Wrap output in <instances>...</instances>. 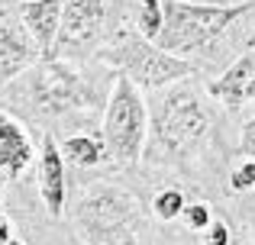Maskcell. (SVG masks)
Wrapping results in <instances>:
<instances>
[{
  "instance_id": "cell-1",
  "label": "cell",
  "mask_w": 255,
  "mask_h": 245,
  "mask_svg": "<svg viewBox=\"0 0 255 245\" xmlns=\"http://www.w3.org/2000/svg\"><path fill=\"white\" fill-rule=\"evenodd\" d=\"M252 3H191V0H162V29L155 45L168 55L187 58L204 49H213Z\"/></svg>"
},
{
  "instance_id": "cell-2",
  "label": "cell",
  "mask_w": 255,
  "mask_h": 245,
  "mask_svg": "<svg viewBox=\"0 0 255 245\" xmlns=\"http://www.w3.org/2000/svg\"><path fill=\"white\" fill-rule=\"evenodd\" d=\"M100 139L107 145L110 162L123 164V168L136 164L145 152V142H149V107H145V97L123 75L113 78Z\"/></svg>"
},
{
  "instance_id": "cell-3",
  "label": "cell",
  "mask_w": 255,
  "mask_h": 245,
  "mask_svg": "<svg viewBox=\"0 0 255 245\" xmlns=\"http://www.w3.org/2000/svg\"><path fill=\"white\" fill-rule=\"evenodd\" d=\"M104 62H110L123 78H129L139 90H162L194 75V62L162 52L155 42L142 39L139 32H120L113 45L104 52Z\"/></svg>"
},
{
  "instance_id": "cell-4",
  "label": "cell",
  "mask_w": 255,
  "mask_h": 245,
  "mask_svg": "<svg viewBox=\"0 0 255 245\" xmlns=\"http://www.w3.org/2000/svg\"><path fill=\"white\" fill-rule=\"evenodd\" d=\"M152 132L165 155H191L210 132V113L194 90H168L152 113Z\"/></svg>"
},
{
  "instance_id": "cell-5",
  "label": "cell",
  "mask_w": 255,
  "mask_h": 245,
  "mask_svg": "<svg viewBox=\"0 0 255 245\" xmlns=\"http://www.w3.org/2000/svg\"><path fill=\"white\" fill-rule=\"evenodd\" d=\"M29 94L39 116H65L91 100L87 81L71 62L39 58L29 68Z\"/></svg>"
},
{
  "instance_id": "cell-6",
  "label": "cell",
  "mask_w": 255,
  "mask_h": 245,
  "mask_svg": "<svg viewBox=\"0 0 255 245\" xmlns=\"http://www.w3.org/2000/svg\"><path fill=\"white\" fill-rule=\"evenodd\" d=\"M107 19V3L104 0H62V19H58V36L52 58L62 62H78L94 45L100 42Z\"/></svg>"
},
{
  "instance_id": "cell-7",
  "label": "cell",
  "mask_w": 255,
  "mask_h": 245,
  "mask_svg": "<svg viewBox=\"0 0 255 245\" xmlns=\"http://www.w3.org/2000/svg\"><path fill=\"white\" fill-rule=\"evenodd\" d=\"M136 220V200L132 194L110 184L91 187L78 203V223H81L87 242L94 239H117L123 229H129V223Z\"/></svg>"
},
{
  "instance_id": "cell-8",
  "label": "cell",
  "mask_w": 255,
  "mask_h": 245,
  "mask_svg": "<svg viewBox=\"0 0 255 245\" xmlns=\"http://www.w3.org/2000/svg\"><path fill=\"white\" fill-rule=\"evenodd\" d=\"M39 197H42L45 213L52 220H62L68 184H65V158L58 152V142H55L52 132H45L42 152H39Z\"/></svg>"
},
{
  "instance_id": "cell-9",
  "label": "cell",
  "mask_w": 255,
  "mask_h": 245,
  "mask_svg": "<svg viewBox=\"0 0 255 245\" xmlns=\"http://www.w3.org/2000/svg\"><path fill=\"white\" fill-rule=\"evenodd\" d=\"M36 62L39 52L32 45L29 32L10 19H0V87H6L23 71H29Z\"/></svg>"
},
{
  "instance_id": "cell-10",
  "label": "cell",
  "mask_w": 255,
  "mask_h": 245,
  "mask_svg": "<svg viewBox=\"0 0 255 245\" xmlns=\"http://www.w3.org/2000/svg\"><path fill=\"white\" fill-rule=\"evenodd\" d=\"M19 16H23V29L29 32L39 58H52L58 19H62V0H23Z\"/></svg>"
},
{
  "instance_id": "cell-11",
  "label": "cell",
  "mask_w": 255,
  "mask_h": 245,
  "mask_svg": "<svg viewBox=\"0 0 255 245\" xmlns=\"http://www.w3.org/2000/svg\"><path fill=\"white\" fill-rule=\"evenodd\" d=\"M32 139L23 123H16L10 113L0 110V174L6 181H16L32 164Z\"/></svg>"
},
{
  "instance_id": "cell-12",
  "label": "cell",
  "mask_w": 255,
  "mask_h": 245,
  "mask_svg": "<svg viewBox=\"0 0 255 245\" xmlns=\"http://www.w3.org/2000/svg\"><path fill=\"white\" fill-rule=\"evenodd\" d=\"M252 71H255V52H243V55L210 84V94L217 97L220 103H226L230 110H239L246 103V84H249Z\"/></svg>"
},
{
  "instance_id": "cell-13",
  "label": "cell",
  "mask_w": 255,
  "mask_h": 245,
  "mask_svg": "<svg viewBox=\"0 0 255 245\" xmlns=\"http://www.w3.org/2000/svg\"><path fill=\"white\" fill-rule=\"evenodd\" d=\"M62 158L75 168H97V164L110 162L107 155V145L97 132H81V136H68L62 145H58Z\"/></svg>"
},
{
  "instance_id": "cell-14",
  "label": "cell",
  "mask_w": 255,
  "mask_h": 245,
  "mask_svg": "<svg viewBox=\"0 0 255 245\" xmlns=\"http://www.w3.org/2000/svg\"><path fill=\"white\" fill-rule=\"evenodd\" d=\"M158 29H162V0H139L136 13V32L149 42H155Z\"/></svg>"
},
{
  "instance_id": "cell-15",
  "label": "cell",
  "mask_w": 255,
  "mask_h": 245,
  "mask_svg": "<svg viewBox=\"0 0 255 245\" xmlns=\"http://www.w3.org/2000/svg\"><path fill=\"white\" fill-rule=\"evenodd\" d=\"M184 207H187V200H184V194H181L178 187H168V190H162V194L152 200V213L158 216L162 223H171V220H178L181 213H184Z\"/></svg>"
},
{
  "instance_id": "cell-16",
  "label": "cell",
  "mask_w": 255,
  "mask_h": 245,
  "mask_svg": "<svg viewBox=\"0 0 255 245\" xmlns=\"http://www.w3.org/2000/svg\"><path fill=\"white\" fill-rule=\"evenodd\" d=\"M187 220V226L194 229V233H204L207 226L213 223V213H210V203H187L184 213H181Z\"/></svg>"
},
{
  "instance_id": "cell-17",
  "label": "cell",
  "mask_w": 255,
  "mask_h": 245,
  "mask_svg": "<svg viewBox=\"0 0 255 245\" xmlns=\"http://www.w3.org/2000/svg\"><path fill=\"white\" fill-rule=\"evenodd\" d=\"M230 187L236 190V194H246V190L255 187V162L252 158H246V162L230 174Z\"/></svg>"
},
{
  "instance_id": "cell-18",
  "label": "cell",
  "mask_w": 255,
  "mask_h": 245,
  "mask_svg": "<svg viewBox=\"0 0 255 245\" xmlns=\"http://www.w3.org/2000/svg\"><path fill=\"white\" fill-rule=\"evenodd\" d=\"M204 245H230V226L223 220H213L204 229Z\"/></svg>"
},
{
  "instance_id": "cell-19",
  "label": "cell",
  "mask_w": 255,
  "mask_h": 245,
  "mask_svg": "<svg viewBox=\"0 0 255 245\" xmlns=\"http://www.w3.org/2000/svg\"><path fill=\"white\" fill-rule=\"evenodd\" d=\"M239 152L255 162V116H252V120H246L243 129H239Z\"/></svg>"
},
{
  "instance_id": "cell-20",
  "label": "cell",
  "mask_w": 255,
  "mask_h": 245,
  "mask_svg": "<svg viewBox=\"0 0 255 245\" xmlns=\"http://www.w3.org/2000/svg\"><path fill=\"white\" fill-rule=\"evenodd\" d=\"M13 239V226H10V220L3 216V210H0V245H6Z\"/></svg>"
},
{
  "instance_id": "cell-21",
  "label": "cell",
  "mask_w": 255,
  "mask_h": 245,
  "mask_svg": "<svg viewBox=\"0 0 255 245\" xmlns=\"http://www.w3.org/2000/svg\"><path fill=\"white\" fill-rule=\"evenodd\" d=\"M246 100H255V71H252L249 84H246Z\"/></svg>"
},
{
  "instance_id": "cell-22",
  "label": "cell",
  "mask_w": 255,
  "mask_h": 245,
  "mask_svg": "<svg viewBox=\"0 0 255 245\" xmlns=\"http://www.w3.org/2000/svg\"><path fill=\"white\" fill-rule=\"evenodd\" d=\"M3 187H6V177L0 174V207H3Z\"/></svg>"
},
{
  "instance_id": "cell-23",
  "label": "cell",
  "mask_w": 255,
  "mask_h": 245,
  "mask_svg": "<svg viewBox=\"0 0 255 245\" xmlns=\"http://www.w3.org/2000/svg\"><path fill=\"white\" fill-rule=\"evenodd\" d=\"M6 245H23V242H16V239H10V242H6Z\"/></svg>"
}]
</instances>
